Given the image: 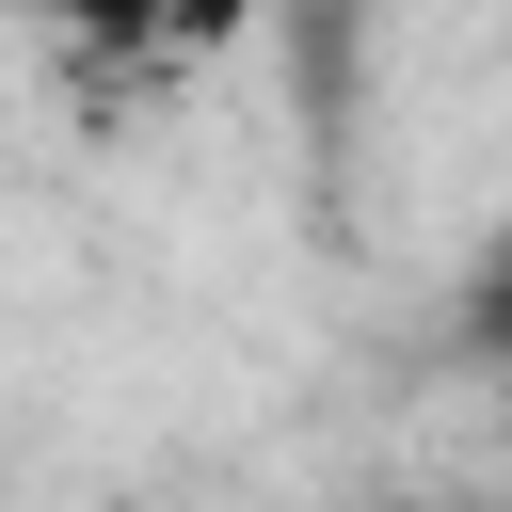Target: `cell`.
Here are the masks:
<instances>
[{
	"mask_svg": "<svg viewBox=\"0 0 512 512\" xmlns=\"http://www.w3.org/2000/svg\"><path fill=\"white\" fill-rule=\"evenodd\" d=\"M32 32H64V48H96V64H128V48H160L176 32V0H16Z\"/></svg>",
	"mask_w": 512,
	"mask_h": 512,
	"instance_id": "6da1fadb",
	"label": "cell"
},
{
	"mask_svg": "<svg viewBox=\"0 0 512 512\" xmlns=\"http://www.w3.org/2000/svg\"><path fill=\"white\" fill-rule=\"evenodd\" d=\"M464 336L512 352V208H496V240H480V272H464Z\"/></svg>",
	"mask_w": 512,
	"mask_h": 512,
	"instance_id": "7a4b0ae2",
	"label": "cell"
},
{
	"mask_svg": "<svg viewBox=\"0 0 512 512\" xmlns=\"http://www.w3.org/2000/svg\"><path fill=\"white\" fill-rule=\"evenodd\" d=\"M224 32H256V0H176V32H160V48H224Z\"/></svg>",
	"mask_w": 512,
	"mask_h": 512,
	"instance_id": "3957f363",
	"label": "cell"
}]
</instances>
